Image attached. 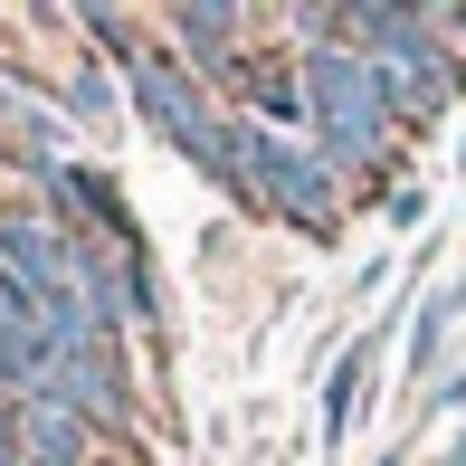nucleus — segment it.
Returning a JSON list of instances; mask_svg holds the SVG:
<instances>
[{
    "label": "nucleus",
    "mask_w": 466,
    "mask_h": 466,
    "mask_svg": "<svg viewBox=\"0 0 466 466\" xmlns=\"http://www.w3.org/2000/svg\"><path fill=\"white\" fill-rule=\"evenodd\" d=\"M295 76H305V105H314V153H324V172L333 181H371V172H390V134H400V115H390V96H380V76H371V57L362 48H295Z\"/></svg>",
    "instance_id": "f257e3e1"
},
{
    "label": "nucleus",
    "mask_w": 466,
    "mask_h": 466,
    "mask_svg": "<svg viewBox=\"0 0 466 466\" xmlns=\"http://www.w3.org/2000/svg\"><path fill=\"white\" fill-rule=\"evenodd\" d=\"M343 38L371 57V76H380V96H390L400 124H429V115L457 105L466 57L429 29V10H343Z\"/></svg>",
    "instance_id": "f03ea898"
},
{
    "label": "nucleus",
    "mask_w": 466,
    "mask_h": 466,
    "mask_svg": "<svg viewBox=\"0 0 466 466\" xmlns=\"http://www.w3.org/2000/svg\"><path fill=\"white\" fill-rule=\"evenodd\" d=\"M228 162H238V200L248 209H277V219L305 228V238H333V219H343V181L324 172L314 143H286V134H267V124L228 115Z\"/></svg>",
    "instance_id": "7ed1b4c3"
},
{
    "label": "nucleus",
    "mask_w": 466,
    "mask_h": 466,
    "mask_svg": "<svg viewBox=\"0 0 466 466\" xmlns=\"http://www.w3.org/2000/svg\"><path fill=\"white\" fill-rule=\"evenodd\" d=\"M124 105H134L143 124H153L172 153H190L209 181L238 200V162H228V115L200 96V76L181 67V48H134L124 57Z\"/></svg>",
    "instance_id": "20e7f679"
},
{
    "label": "nucleus",
    "mask_w": 466,
    "mask_h": 466,
    "mask_svg": "<svg viewBox=\"0 0 466 466\" xmlns=\"http://www.w3.org/2000/svg\"><path fill=\"white\" fill-rule=\"evenodd\" d=\"M0 277H19L29 295L76 286V238L57 228V209H38V200H0Z\"/></svg>",
    "instance_id": "39448f33"
},
{
    "label": "nucleus",
    "mask_w": 466,
    "mask_h": 466,
    "mask_svg": "<svg viewBox=\"0 0 466 466\" xmlns=\"http://www.w3.org/2000/svg\"><path fill=\"white\" fill-rule=\"evenodd\" d=\"M38 400H67L86 429H124V419H134V380H124V352H115V343L67 352V362H57V390H38Z\"/></svg>",
    "instance_id": "423d86ee"
},
{
    "label": "nucleus",
    "mask_w": 466,
    "mask_h": 466,
    "mask_svg": "<svg viewBox=\"0 0 466 466\" xmlns=\"http://www.w3.org/2000/svg\"><path fill=\"white\" fill-rule=\"evenodd\" d=\"M162 29L181 38V67L190 76H219V86H238V67H248V10H172Z\"/></svg>",
    "instance_id": "0eeeda50"
},
{
    "label": "nucleus",
    "mask_w": 466,
    "mask_h": 466,
    "mask_svg": "<svg viewBox=\"0 0 466 466\" xmlns=\"http://www.w3.org/2000/svg\"><path fill=\"white\" fill-rule=\"evenodd\" d=\"M19 457L29 466H96V429L67 400H19Z\"/></svg>",
    "instance_id": "6e6552de"
},
{
    "label": "nucleus",
    "mask_w": 466,
    "mask_h": 466,
    "mask_svg": "<svg viewBox=\"0 0 466 466\" xmlns=\"http://www.w3.org/2000/svg\"><path fill=\"white\" fill-rule=\"evenodd\" d=\"M457 314H466V277H448L429 305L410 314V371H438V362H448V324H457Z\"/></svg>",
    "instance_id": "1a4fd4ad"
},
{
    "label": "nucleus",
    "mask_w": 466,
    "mask_h": 466,
    "mask_svg": "<svg viewBox=\"0 0 466 466\" xmlns=\"http://www.w3.org/2000/svg\"><path fill=\"white\" fill-rule=\"evenodd\" d=\"M371 352H380V343H352L343 362H333V380H324V438L352 429V410H362V380H371Z\"/></svg>",
    "instance_id": "9d476101"
},
{
    "label": "nucleus",
    "mask_w": 466,
    "mask_h": 466,
    "mask_svg": "<svg viewBox=\"0 0 466 466\" xmlns=\"http://www.w3.org/2000/svg\"><path fill=\"white\" fill-rule=\"evenodd\" d=\"M67 115H86V124H105V115H115V86H105V76L86 67V76H76V86H67Z\"/></svg>",
    "instance_id": "9b49d317"
},
{
    "label": "nucleus",
    "mask_w": 466,
    "mask_h": 466,
    "mask_svg": "<svg viewBox=\"0 0 466 466\" xmlns=\"http://www.w3.org/2000/svg\"><path fill=\"white\" fill-rule=\"evenodd\" d=\"M380 209H390V228H419V219H429V190H410V181H400Z\"/></svg>",
    "instance_id": "f8f14e48"
},
{
    "label": "nucleus",
    "mask_w": 466,
    "mask_h": 466,
    "mask_svg": "<svg viewBox=\"0 0 466 466\" xmlns=\"http://www.w3.org/2000/svg\"><path fill=\"white\" fill-rule=\"evenodd\" d=\"M429 410H466V371H457V380H438V390H429Z\"/></svg>",
    "instance_id": "ddd939ff"
},
{
    "label": "nucleus",
    "mask_w": 466,
    "mask_h": 466,
    "mask_svg": "<svg viewBox=\"0 0 466 466\" xmlns=\"http://www.w3.org/2000/svg\"><path fill=\"white\" fill-rule=\"evenodd\" d=\"M380 466H410V457H400V448H390V457H380Z\"/></svg>",
    "instance_id": "4468645a"
},
{
    "label": "nucleus",
    "mask_w": 466,
    "mask_h": 466,
    "mask_svg": "<svg viewBox=\"0 0 466 466\" xmlns=\"http://www.w3.org/2000/svg\"><path fill=\"white\" fill-rule=\"evenodd\" d=\"M96 466H105V457H96Z\"/></svg>",
    "instance_id": "2eb2a0df"
}]
</instances>
